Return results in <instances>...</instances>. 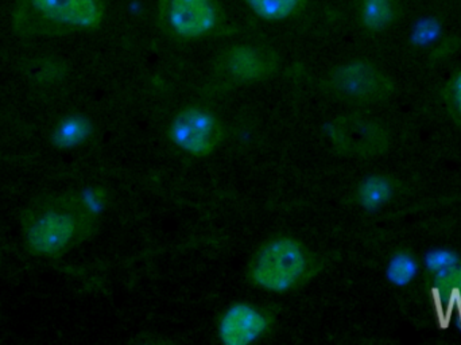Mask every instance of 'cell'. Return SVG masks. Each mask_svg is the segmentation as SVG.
<instances>
[{
	"mask_svg": "<svg viewBox=\"0 0 461 345\" xmlns=\"http://www.w3.org/2000/svg\"><path fill=\"white\" fill-rule=\"evenodd\" d=\"M233 137L230 127L210 103L184 105L170 119L167 140L176 150L194 159L212 156Z\"/></svg>",
	"mask_w": 461,
	"mask_h": 345,
	"instance_id": "obj_6",
	"label": "cell"
},
{
	"mask_svg": "<svg viewBox=\"0 0 461 345\" xmlns=\"http://www.w3.org/2000/svg\"><path fill=\"white\" fill-rule=\"evenodd\" d=\"M321 132L333 153L347 159H379L389 153L393 143L392 130L384 121L357 111L325 122Z\"/></svg>",
	"mask_w": 461,
	"mask_h": 345,
	"instance_id": "obj_7",
	"label": "cell"
},
{
	"mask_svg": "<svg viewBox=\"0 0 461 345\" xmlns=\"http://www.w3.org/2000/svg\"><path fill=\"white\" fill-rule=\"evenodd\" d=\"M281 69V57L263 43H233L219 51L212 62L204 96H223L240 86L270 80Z\"/></svg>",
	"mask_w": 461,
	"mask_h": 345,
	"instance_id": "obj_4",
	"label": "cell"
},
{
	"mask_svg": "<svg viewBox=\"0 0 461 345\" xmlns=\"http://www.w3.org/2000/svg\"><path fill=\"white\" fill-rule=\"evenodd\" d=\"M278 313L276 305L236 301L219 316L216 335L219 341L226 345L258 343L273 332Z\"/></svg>",
	"mask_w": 461,
	"mask_h": 345,
	"instance_id": "obj_9",
	"label": "cell"
},
{
	"mask_svg": "<svg viewBox=\"0 0 461 345\" xmlns=\"http://www.w3.org/2000/svg\"><path fill=\"white\" fill-rule=\"evenodd\" d=\"M99 220L78 189L38 195L19 216L24 250L32 257L61 259L94 238Z\"/></svg>",
	"mask_w": 461,
	"mask_h": 345,
	"instance_id": "obj_1",
	"label": "cell"
},
{
	"mask_svg": "<svg viewBox=\"0 0 461 345\" xmlns=\"http://www.w3.org/2000/svg\"><path fill=\"white\" fill-rule=\"evenodd\" d=\"M249 10L266 22H282L298 15L306 0H244Z\"/></svg>",
	"mask_w": 461,
	"mask_h": 345,
	"instance_id": "obj_14",
	"label": "cell"
},
{
	"mask_svg": "<svg viewBox=\"0 0 461 345\" xmlns=\"http://www.w3.org/2000/svg\"><path fill=\"white\" fill-rule=\"evenodd\" d=\"M103 0H21L15 30L23 37L96 30L104 19Z\"/></svg>",
	"mask_w": 461,
	"mask_h": 345,
	"instance_id": "obj_3",
	"label": "cell"
},
{
	"mask_svg": "<svg viewBox=\"0 0 461 345\" xmlns=\"http://www.w3.org/2000/svg\"><path fill=\"white\" fill-rule=\"evenodd\" d=\"M421 259L409 250H395L384 265V278L392 286L405 289L411 286L421 274Z\"/></svg>",
	"mask_w": 461,
	"mask_h": 345,
	"instance_id": "obj_12",
	"label": "cell"
},
{
	"mask_svg": "<svg viewBox=\"0 0 461 345\" xmlns=\"http://www.w3.org/2000/svg\"><path fill=\"white\" fill-rule=\"evenodd\" d=\"M443 34V27L438 19L422 18L414 23L411 32V41L417 48H429L438 42Z\"/></svg>",
	"mask_w": 461,
	"mask_h": 345,
	"instance_id": "obj_17",
	"label": "cell"
},
{
	"mask_svg": "<svg viewBox=\"0 0 461 345\" xmlns=\"http://www.w3.org/2000/svg\"><path fill=\"white\" fill-rule=\"evenodd\" d=\"M401 192L402 182L392 174L370 173L357 181L348 203L366 213H375L390 205Z\"/></svg>",
	"mask_w": 461,
	"mask_h": 345,
	"instance_id": "obj_10",
	"label": "cell"
},
{
	"mask_svg": "<svg viewBox=\"0 0 461 345\" xmlns=\"http://www.w3.org/2000/svg\"><path fill=\"white\" fill-rule=\"evenodd\" d=\"M81 200L86 204V208L95 214V216L102 217L108 205V193L102 186H86L78 189Z\"/></svg>",
	"mask_w": 461,
	"mask_h": 345,
	"instance_id": "obj_19",
	"label": "cell"
},
{
	"mask_svg": "<svg viewBox=\"0 0 461 345\" xmlns=\"http://www.w3.org/2000/svg\"><path fill=\"white\" fill-rule=\"evenodd\" d=\"M444 102L449 118L461 126V70L449 78L444 92Z\"/></svg>",
	"mask_w": 461,
	"mask_h": 345,
	"instance_id": "obj_18",
	"label": "cell"
},
{
	"mask_svg": "<svg viewBox=\"0 0 461 345\" xmlns=\"http://www.w3.org/2000/svg\"><path fill=\"white\" fill-rule=\"evenodd\" d=\"M96 126L86 113H72L59 118L49 132V142L57 150H73L94 142Z\"/></svg>",
	"mask_w": 461,
	"mask_h": 345,
	"instance_id": "obj_11",
	"label": "cell"
},
{
	"mask_svg": "<svg viewBox=\"0 0 461 345\" xmlns=\"http://www.w3.org/2000/svg\"><path fill=\"white\" fill-rule=\"evenodd\" d=\"M461 263V255L451 247H432L421 258L427 279H435Z\"/></svg>",
	"mask_w": 461,
	"mask_h": 345,
	"instance_id": "obj_16",
	"label": "cell"
},
{
	"mask_svg": "<svg viewBox=\"0 0 461 345\" xmlns=\"http://www.w3.org/2000/svg\"><path fill=\"white\" fill-rule=\"evenodd\" d=\"M320 88L348 107L365 108L392 99L395 84L373 61L355 59L328 70L325 77L320 81Z\"/></svg>",
	"mask_w": 461,
	"mask_h": 345,
	"instance_id": "obj_5",
	"label": "cell"
},
{
	"mask_svg": "<svg viewBox=\"0 0 461 345\" xmlns=\"http://www.w3.org/2000/svg\"><path fill=\"white\" fill-rule=\"evenodd\" d=\"M30 80L37 86H56L68 76V67L64 62L50 57L32 59L24 70Z\"/></svg>",
	"mask_w": 461,
	"mask_h": 345,
	"instance_id": "obj_15",
	"label": "cell"
},
{
	"mask_svg": "<svg viewBox=\"0 0 461 345\" xmlns=\"http://www.w3.org/2000/svg\"><path fill=\"white\" fill-rule=\"evenodd\" d=\"M327 265V258L300 239L289 233H276L252 252L246 279L271 295H292L312 284Z\"/></svg>",
	"mask_w": 461,
	"mask_h": 345,
	"instance_id": "obj_2",
	"label": "cell"
},
{
	"mask_svg": "<svg viewBox=\"0 0 461 345\" xmlns=\"http://www.w3.org/2000/svg\"><path fill=\"white\" fill-rule=\"evenodd\" d=\"M159 21L175 40H203L218 29L221 8L218 0H161Z\"/></svg>",
	"mask_w": 461,
	"mask_h": 345,
	"instance_id": "obj_8",
	"label": "cell"
},
{
	"mask_svg": "<svg viewBox=\"0 0 461 345\" xmlns=\"http://www.w3.org/2000/svg\"><path fill=\"white\" fill-rule=\"evenodd\" d=\"M394 0H362L359 22L367 32H382L394 23Z\"/></svg>",
	"mask_w": 461,
	"mask_h": 345,
	"instance_id": "obj_13",
	"label": "cell"
}]
</instances>
